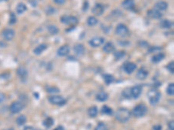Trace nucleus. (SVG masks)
Returning <instances> with one entry per match:
<instances>
[{
  "label": "nucleus",
  "mask_w": 174,
  "mask_h": 130,
  "mask_svg": "<svg viewBox=\"0 0 174 130\" xmlns=\"http://www.w3.org/2000/svg\"><path fill=\"white\" fill-rule=\"evenodd\" d=\"M131 116V111L126 107H120L115 112V118L119 122L125 123L129 121V119Z\"/></svg>",
  "instance_id": "obj_1"
},
{
  "label": "nucleus",
  "mask_w": 174,
  "mask_h": 130,
  "mask_svg": "<svg viewBox=\"0 0 174 130\" xmlns=\"http://www.w3.org/2000/svg\"><path fill=\"white\" fill-rule=\"evenodd\" d=\"M147 96L149 98V102L151 105H156L159 102L161 95H160V92L157 90L156 89H151L148 91Z\"/></svg>",
  "instance_id": "obj_2"
},
{
  "label": "nucleus",
  "mask_w": 174,
  "mask_h": 130,
  "mask_svg": "<svg viewBox=\"0 0 174 130\" xmlns=\"http://www.w3.org/2000/svg\"><path fill=\"white\" fill-rule=\"evenodd\" d=\"M146 112H147V107L143 103H139L138 105H136L132 109V114L136 117L144 116L146 114Z\"/></svg>",
  "instance_id": "obj_3"
},
{
  "label": "nucleus",
  "mask_w": 174,
  "mask_h": 130,
  "mask_svg": "<svg viewBox=\"0 0 174 130\" xmlns=\"http://www.w3.org/2000/svg\"><path fill=\"white\" fill-rule=\"evenodd\" d=\"M115 33L121 37H126L130 35V31L126 24H119L117 25L116 29H115Z\"/></svg>",
  "instance_id": "obj_4"
},
{
  "label": "nucleus",
  "mask_w": 174,
  "mask_h": 130,
  "mask_svg": "<svg viewBox=\"0 0 174 130\" xmlns=\"http://www.w3.org/2000/svg\"><path fill=\"white\" fill-rule=\"evenodd\" d=\"M48 101L49 102H51V104L53 105H58V106H61V105H64L65 103V99L60 95H51V96H49L48 97Z\"/></svg>",
  "instance_id": "obj_5"
},
{
  "label": "nucleus",
  "mask_w": 174,
  "mask_h": 130,
  "mask_svg": "<svg viewBox=\"0 0 174 130\" xmlns=\"http://www.w3.org/2000/svg\"><path fill=\"white\" fill-rule=\"evenodd\" d=\"M60 20L63 24L67 25H73L79 23V19L74 16H62Z\"/></svg>",
  "instance_id": "obj_6"
},
{
  "label": "nucleus",
  "mask_w": 174,
  "mask_h": 130,
  "mask_svg": "<svg viewBox=\"0 0 174 130\" xmlns=\"http://www.w3.org/2000/svg\"><path fill=\"white\" fill-rule=\"evenodd\" d=\"M23 107H24L23 104L21 103L20 102H12V104H11V106H10V111L13 115L14 114H18V113H19V112H21L23 110Z\"/></svg>",
  "instance_id": "obj_7"
},
{
  "label": "nucleus",
  "mask_w": 174,
  "mask_h": 130,
  "mask_svg": "<svg viewBox=\"0 0 174 130\" xmlns=\"http://www.w3.org/2000/svg\"><path fill=\"white\" fill-rule=\"evenodd\" d=\"M104 37H101V36H96V37H93L92 38L90 41H89V44L90 46H92L93 48H98L99 46H101L102 44H104Z\"/></svg>",
  "instance_id": "obj_8"
},
{
  "label": "nucleus",
  "mask_w": 174,
  "mask_h": 130,
  "mask_svg": "<svg viewBox=\"0 0 174 130\" xmlns=\"http://www.w3.org/2000/svg\"><path fill=\"white\" fill-rule=\"evenodd\" d=\"M131 89V98L133 99H137L139 98L141 93H142V90H143V88L141 85H135L131 88H130Z\"/></svg>",
  "instance_id": "obj_9"
},
{
  "label": "nucleus",
  "mask_w": 174,
  "mask_h": 130,
  "mask_svg": "<svg viewBox=\"0 0 174 130\" xmlns=\"http://www.w3.org/2000/svg\"><path fill=\"white\" fill-rule=\"evenodd\" d=\"M2 36L4 37V40L6 41H11L15 36V31L12 29H5L2 32Z\"/></svg>",
  "instance_id": "obj_10"
},
{
  "label": "nucleus",
  "mask_w": 174,
  "mask_h": 130,
  "mask_svg": "<svg viewBox=\"0 0 174 130\" xmlns=\"http://www.w3.org/2000/svg\"><path fill=\"white\" fill-rule=\"evenodd\" d=\"M147 16L152 19H159L162 17V12L153 8V9H151L147 12Z\"/></svg>",
  "instance_id": "obj_11"
},
{
  "label": "nucleus",
  "mask_w": 174,
  "mask_h": 130,
  "mask_svg": "<svg viewBox=\"0 0 174 130\" xmlns=\"http://www.w3.org/2000/svg\"><path fill=\"white\" fill-rule=\"evenodd\" d=\"M123 69H124V70L126 71L127 74H131L132 72H134V71L136 70V69H137V65H136L134 62H126V63H125V64H124Z\"/></svg>",
  "instance_id": "obj_12"
},
{
  "label": "nucleus",
  "mask_w": 174,
  "mask_h": 130,
  "mask_svg": "<svg viewBox=\"0 0 174 130\" xmlns=\"http://www.w3.org/2000/svg\"><path fill=\"white\" fill-rule=\"evenodd\" d=\"M73 50L75 52V54L79 57H82L84 54L85 51V48L81 44H77L73 46Z\"/></svg>",
  "instance_id": "obj_13"
},
{
  "label": "nucleus",
  "mask_w": 174,
  "mask_h": 130,
  "mask_svg": "<svg viewBox=\"0 0 174 130\" xmlns=\"http://www.w3.org/2000/svg\"><path fill=\"white\" fill-rule=\"evenodd\" d=\"M154 8L159 12H164V11H166L167 8H168V4L165 2V1H158L155 5H154Z\"/></svg>",
  "instance_id": "obj_14"
},
{
  "label": "nucleus",
  "mask_w": 174,
  "mask_h": 130,
  "mask_svg": "<svg viewBox=\"0 0 174 130\" xmlns=\"http://www.w3.org/2000/svg\"><path fill=\"white\" fill-rule=\"evenodd\" d=\"M69 52H70L69 45H66V44L61 46V47L58 49V51H57L58 55V56H60V57H65V56H67V55L69 54Z\"/></svg>",
  "instance_id": "obj_15"
},
{
  "label": "nucleus",
  "mask_w": 174,
  "mask_h": 130,
  "mask_svg": "<svg viewBox=\"0 0 174 130\" xmlns=\"http://www.w3.org/2000/svg\"><path fill=\"white\" fill-rule=\"evenodd\" d=\"M93 13H94L95 15H97V16H100V15H102L104 12V6L101 4H95V6L93 8Z\"/></svg>",
  "instance_id": "obj_16"
},
{
  "label": "nucleus",
  "mask_w": 174,
  "mask_h": 130,
  "mask_svg": "<svg viewBox=\"0 0 174 130\" xmlns=\"http://www.w3.org/2000/svg\"><path fill=\"white\" fill-rule=\"evenodd\" d=\"M137 78L139 79V80H144V79H145L147 76H148V71L146 70L145 69H144V68H141V69H139L138 72H137Z\"/></svg>",
  "instance_id": "obj_17"
},
{
  "label": "nucleus",
  "mask_w": 174,
  "mask_h": 130,
  "mask_svg": "<svg viewBox=\"0 0 174 130\" xmlns=\"http://www.w3.org/2000/svg\"><path fill=\"white\" fill-rule=\"evenodd\" d=\"M135 4V1L134 0H124L122 2V7L125 10H131L133 8Z\"/></svg>",
  "instance_id": "obj_18"
},
{
  "label": "nucleus",
  "mask_w": 174,
  "mask_h": 130,
  "mask_svg": "<svg viewBox=\"0 0 174 130\" xmlns=\"http://www.w3.org/2000/svg\"><path fill=\"white\" fill-rule=\"evenodd\" d=\"M114 50H115V46H114V44L112 42L106 43L104 45V47H103V51H104V53H108L109 54V53H112Z\"/></svg>",
  "instance_id": "obj_19"
},
{
  "label": "nucleus",
  "mask_w": 174,
  "mask_h": 130,
  "mask_svg": "<svg viewBox=\"0 0 174 130\" xmlns=\"http://www.w3.org/2000/svg\"><path fill=\"white\" fill-rule=\"evenodd\" d=\"M46 49L47 44H39L38 46H37V47L35 48L33 52H34L35 55H40V54H42Z\"/></svg>",
  "instance_id": "obj_20"
},
{
  "label": "nucleus",
  "mask_w": 174,
  "mask_h": 130,
  "mask_svg": "<svg viewBox=\"0 0 174 130\" xmlns=\"http://www.w3.org/2000/svg\"><path fill=\"white\" fill-rule=\"evenodd\" d=\"M17 73H18V76L20 77V78H22V79H24V78H26V76H27V74H28V72H27V70L23 67V66H20L18 69V70H17Z\"/></svg>",
  "instance_id": "obj_21"
},
{
  "label": "nucleus",
  "mask_w": 174,
  "mask_h": 130,
  "mask_svg": "<svg viewBox=\"0 0 174 130\" xmlns=\"http://www.w3.org/2000/svg\"><path fill=\"white\" fill-rule=\"evenodd\" d=\"M109 95L106 92H100L96 95V100L98 102H105L108 99Z\"/></svg>",
  "instance_id": "obj_22"
},
{
  "label": "nucleus",
  "mask_w": 174,
  "mask_h": 130,
  "mask_svg": "<svg viewBox=\"0 0 174 130\" xmlns=\"http://www.w3.org/2000/svg\"><path fill=\"white\" fill-rule=\"evenodd\" d=\"M101 113L103 115H113V110L107 105H104L101 108Z\"/></svg>",
  "instance_id": "obj_23"
},
{
  "label": "nucleus",
  "mask_w": 174,
  "mask_h": 130,
  "mask_svg": "<svg viewBox=\"0 0 174 130\" xmlns=\"http://www.w3.org/2000/svg\"><path fill=\"white\" fill-rule=\"evenodd\" d=\"M98 107L96 106H92L89 107V109H88V115L90 116V117H96L97 116V115H98Z\"/></svg>",
  "instance_id": "obj_24"
},
{
  "label": "nucleus",
  "mask_w": 174,
  "mask_h": 130,
  "mask_svg": "<svg viewBox=\"0 0 174 130\" xmlns=\"http://www.w3.org/2000/svg\"><path fill=\"white\" fill-rule=\"evenodd\" d=\"M164 58V54L159 53V54H157V55H155L151 57V62H154V63H158V62H161Z\"/></svg>",
  "instance_id": "obj_25"
},
{
  "label": "nucleus",
  "mask_w": 174,
  "mask_h": 130,
  "mask_svg": "<svg viewBox=\"0 0 174 130\" xmlns=\"http://www.w3.org/2000/svg\"><path fill=\"white\" fill-rule=\"evenodd\" d=\"M26 10H27V7L23 3H19L16 7V12L18 14H23V12H26Z\"/></svg>",
  "instance_id": "obj_26"
},
{
  "label": "nucleus",
  "mask_w": 174,
  "mask_h": 130,
  "mask_svg": "<svg viewBox=\"0 0 174 130\" xmlns=\"http://www.w3.org/2000/svg\"><path fill=\"white\" fill-rule=\"evenodd\" d=\"M54 124V121L51 117H47L44 121H43V125L46 128V129H50L53 126Z\"/></svg>",
  "instance_id": "obj_27"
},
{
  "label": "nucleus",
  "mask_w": 174,
  "mask_h": 130,
  "mask_svg": "<svg viewBox=\"0 0 174 130\" xmlns=\"http://www.w3.org/2000/svg\"><path fill=\"white\" fill-rule=\"evenodd\" d=\"M46 90L49 94H57L60 92V89L55 86H47L46 88Z\"/></svg>",
  "instance_id": "obj_28"
},
{
  "label": "nucleus",
  "mask_w": 174,
  "mask_h": 130,
  "mask_svg": "<svg viewBox=\"0 0 174 130\" xmlns=\"http://www.w3.org/2000/svg\"><path fill=\"white\" fill-rule=\"evenodd\" d=\"M87 24L89 26H94L96 24L98 23V19L96 17H93V16H91L87 18V21H86Z\"/></svg>",
  "instance_id": "obj_29"
},
{
  "label": "nucleus",
  "mask_w": 174,
  "mask_h": 130,
  "mask_svg": "<svg viewBox=\"0 0 174 130\" xmlns=\"http://www.w3.org/2000/svg\"><path fill=\"white\" fill-rule=\"evenodd\" d=\"M173 23L170 20H167V19L163 20L162 22L160 23V26L164 29H170L171 27H173Z\"/></svg>",
  "instance_id": "obj_30"
},
{
  "label": "nucleus",
  "mask_w": 174,
  "mask_h": 130,
  "mask_svg": "<svg viewBox=\"0 0 174 130\" xmlns=\"http://www.w3.org/2000/svg\"><path fill=\"white\" fill-rule=\"evenodd\" d=\"M114 76L110 75V74H106V75H104V83L106 84H111L112 83L114 82Z\"/></svg>",
  "instance_id": "obj_31"
},
{
  "label": "nucleus",
  "mask_w": 174,
  "mask_h": 130,
  "mask_svg": "<svg viewBox=\"0 0 174 130\" xmlns=\"http://www.w3.org/2000/svg\"><path fill=\"white\" fill-rule=\"evenodd\" d=\"M126 56V51L124 50H118V51H115L114 52V57L116 60H120L124 58Z\"/></svg>",
  "instance_id": "obj_32"
},
{
  "label": "nucleus",
  "mask_w": 174,
  "mask_h": 130,
  "mask_svg": "<svg viewBox=\"0 0 174 130\" xmlns=\"http://www.w3.org/2000/svg\"><path fill=\"white\" fill-rule=\"evenodd\" d=\"M48 31H49V32L51 34V35H56V34H58V29L57 26H55V25H50L49 27H48Z\"/></svg>",
  "instance_id": "obj_33"
},
{
  "label": "nucleus",
  "mask_w": 174,
  "mask_h": 130,
  "mask_svg": "<svg viewBox=\"0 0 174 130\" xmlns=\"http://www.w3.org/2000/svg\"><path fill=\"white\" fill-rule=\"evenodd\" d=\"M25 121H26V117L24 116V115H19L17 120H16V122H17V124L18 125V126H22L23 125L24 123H25Z\"/></svg>",
  "instance_id": "obj_34"
},
{
  "label": "nucleus",
  "mask_w": 174,
  "mask_h": 130,
  "mask_svg": "<svg viewBox=\"0 0 174 130\" xmlns=\"http://www.w3.org/2000/svg\"><path fill=\"white\" fill-rule=\"evenodd\" d=\"M122 95L126 98V99H131V89L129 88L125 89L123 91H122Z\"/></svg>",
  "instance_id": "obj_35"
},
{
  "label": "nucleus",
  "mask_w": 174,
  "mask_h": 130,
  "mask_svg": "<svg viewBox=\"0 0 174 130\" xmlns=\"http://www.w3.org/2000/svg\"><path fill=\"white\" fill-rule=\"evenodd\" d=\"M166 93L167 95H174V84L173 83H170L166 89Z\"/></svg>",
  "instance_id": "obj_36"
},
{
  "label": "nucleus",
  "mask_w": 174,
  "mask_h": 130,
  "mask_svg": "<svg viewBox=\"0 0 174 130\" xmlns=\"http://www.w3.org/2000/svg\"><path fill=\"white\" fill-rule=\"evenodd\" d=\"M94 130H108V128H107V126L104 124V122H99L96 126V128H95Z\"/></svg>",
  "instance_id": "obj_37"
},
{
  "label": "nucleus",
  "mask_w": 174,
  "mask_h": 130,
  "mask_svg": "<svg viewBox=\"0 0 174 130\" xmlns=\"http://www.w3.org/2000/svg\"><path fill=\"white\" fill-rule=\"evenodd\" d=\"M17 22V17L14 13L10 14V19H9V24H15Z\"/></svg>",
  "instance_id": "obj_38"
},
{
  "label": "nucleus",
  "mask_w": 174,
  "mask_h": 130,
  "mask_svg": "<svg viewBox=\"0 0 174 130\" xmlns=\"http://www.w3.org/2000/svg\"><path fill=\"white\" fill-rule=\"evenodd\" d=\"M166 69L169 70V72H171L172 74L174 73V62L172 61L171 62H169L167 65H166Z\"/></svg>",
  "instance_id": "obj_39"
},
{
  "label": "nucleus",
  "mask_w": 174,
  "mask_h": 130,
  "mask_svg": "<svg viewBox=\"0 0 174 130\" xmlns=\"http://www.w3.org/2000/svg\"><path fill=\"white\" fill-rule=\"evenodd\" d=\"M88 8H89V2L87 1V0H84V3H83V6H82V10H83V12H86L87 10H88Z\"/></svg>",
  "instance_id": "obj_40"
},
{
  "label": "nucleus",
  "mask_w": 174,
  "mask_h": 130,
  "mask_svg": "<svg viewBox=\"0 0 174 130\" xmlns=\"http://www.w3.org/2000/svg\"><path fill=\"white\" fill-rule=\"evenodd\" d=\"M46 12L47 14H49V15H51V14L55 13V9L53 7H51V6H49V7H47L46 9Z\"/></svg>",
  "instance_id": "obj_41"
},
{
  "label": "nucleus",
  "mask_w": 174,
  "mask_h": 130,
  "mask_svg": "<svg viewBox=\"0 0 174 130\" xmlns=\"http://www.w3.org/2000/svg\"><path fill=\"white\" fill-rule=\"evenodd\" d=\"M159 49H161L160 47H151L149 49V53H152V52H155L156 50H159Z\"/></svg>",
  "instance_id": "obj_42"
},
{
  "label": "nucleus",
  "mask_w": 174,
  "mask_h": 130,
  "mask_svg": "<svg viewBox=\"0 0 174 130\" xmlns=\"http://www.w3.org/2000/svg\"><path fill=\"white\" fill-rule=\"evenodd\" d=\"M118 44H119V45H123V46H127V45H130V42H122V41H118Z\"/></svg>",
  "instance_id": "obj_43"
},
{
  "label": "nucleus",
  "mask_w": 174,
  "mask_h": 130,
  "mask_svg": "<svg viewBox=\"0 0 174 130\" xmlns=\"http://www.w3.org/2000/svg\"><path fill=\"white\" fill-rule=\"evenodd\" d=\"M55 4H59V5H62L65 3V0H53Z\"/></svg>",
  "instance_id": "obj_44"
},
{
  "label": "nucleus",
  "mask_w": 174,
  "mask_h": 130,
  "mask_svg": "<svg viewBox=\"0 0 174 130\" xmlns=\"http://www.w3.org/2000/svg\"><path fill=\"white\" fill-rule=\"evenodd\" d=\"M168 127L171 130H174V121H171L169 123H168Z\"/></svg>",
  "instance_id": "obj_45"
},
{
  "label": "nucleus",
  "mask_w": 174,
  "mask_h": 130,
  "mask_svg": "<svg viewBox=\"0 0 174 130\" xmlns=\"http://www.w3.org/2000/svg\"><path fill=\"white\" fill-rule=\"evenodd\" d=\"M161 129H162L161 125H155V126H153V127H152V129H151V130H161Z\"/></svg>",
  "instance_id": "obj_46"
},
{
  "label": "nucleus",
  "mask_w": 174,
  "mask_h": 130,
  "mask_svg": "<svg viewBox=\"0 0 174 130\" xmlns=\"http://www.w3.org/2000/svg\"><path fill=\"white\" fill-rule=\"evenodd\" d=\"M4 100H5V95L0 93V103H2Z\"/></svg>",
  "instance_id": "obj_47"
},
{
  "label": "nucleus",
  "mask_w": 174,
  "mask_h": 130,
  "mask_svg": "<svg viewBox=\"0 0 174 130\" xmlns=\"http://www.w3.org/2000/svg\"><path fill=\"white\" fill-rule=\"evenodd\" d=\"M23 130H36L33 128V127H31V126H27V127H25L24 129H23Z\"/></svg>",
  "instance_id": "obj_48"
},
{
  "label": "nucleus",
  "mask_w": 174,
  "mask_h": 130,
  "mask_svg": "<svg viewBox=\"0 0 174 130\" xmlns=\"http://www.w3.org/2000/svg\"><path fill=\"white\" fill-rule=\"evenodd\" d=\"M54 130H65V128L63 126H58Z\"/></svg>",
  "instance_id": "obj_49"
},
{
  "label": "nucleus",
  "mask_w": 174,
  "mask_h": 130,
  "mask_svg": "<svg viewBox=\"0 0 174 130\" xmlns=\"http://www.w3.org/2000/svg\"><path fill=\"white\" fill-rule=\"evenodd\" d=\"M7 130H15V129H7Z\"/></svg>",
  "instance_id": "obj_50"
},
{
  "label": "nucleus",
  "mask_w": 174,
  "mask_h": 130,
  "mask_svg": "<svg viewBox=\"0 0 174 130\" xmlns=\"http://www.w3.org/2000/svg\"><path fill=\"white\" fill-rule=\"evenodd\" d=\"M0 1H7V0H0Z\"/></svg>",
  "instance_id": "obj_51"
}]
</instances>
